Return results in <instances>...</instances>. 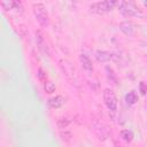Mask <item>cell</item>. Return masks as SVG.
Listing matches in <instances>:
<instances>
[{
  "label": "cell",
  "instance_id": "1",
  "mask_svg": "<svg viewBox=\"0 0 147 147\" xmlns=\"http://www.w3.org/2000/svg\"><path fill=\"white\" fill-rule=\"evenodd\" d=\"M118 7V10L124 15V16H141V11L139 10V8L130 1H119L116 5Z\"/></svg>",
  "mask_w": 147,
  "mask_h": 147
},
{
  "label": "cell",
  "instance_id": "2",
  "mask_svg": "<svg viewBox=\"0 0 147 147\" xmlns=\"http://www.w3.org/2000/svg\"><path fill=\"white\" fill-rule=\"evenodd\" d=\"M33 14L36 16V20L41 26H47L49 23L48 13L42 3H34L33 5Z\"/></svg>",
  "mask_w": 147,
  "mask_h": 147
},
{
  "label": "cell",
  "instance_id": "3",
  "mask_svg": "<svg viewBox=\"0 0 147 147\" xmlns=\"http://www.w3.org/2000/svg\"><path fill=\"white\" fill-rule=\"evenodd\" d=\"M92 130L100 140H106L109 137V130L107 125L96 118H94L92 122Z\"/></svg>",
  "mask_w": 147,
  "mask_h": 147
},
{
  "label": "cell",
  "instance_id": "4",
  "mask_svg": "<svg viewBox=\"0 0 147 147\" xmlns=\"http://www.w3.org/2000/svg\"><path fill=\"white\" fill-rule=\"evenodd\" d=\"M117 5L116 1H99V2H94L90 6L91 10L98 14H103L107 13L109 10H111L115 6Z\"/></svg>",
  "mask_w": 147,
  "mask_h": 147
},
{
  "label": "cell",
  "instance_id": "5",
  "mask_svg": "<svg viewBox=\"0 0 147 147\" xmlns=\"http://www.w3.org/2000/svg\"><path fill=\"white\" fill-rule=\"evenodd\" d=\"M103 101L107 106V108L110 111H115L117 108V98L115 93L110 88H106L103 91Z\"/></svg>",
  "mask_w": 147,
  "mask_h": 147
},
{
  "label": "cell",
  "instance_id": "6",
  "mask_svg": "<svg viewBox=\"0 0 147 147\" xmlns=\"http://www.w3.org/2000/svg\"><path fill=\"white\" fill-rule=\"evenodd\" d=\"M1 6L5 10H14L16 14L23 13V6L18 1H2Z\"/></svg>",
  "mask_w": 147,
  "mask_h": 147
},
{
  "label": "cell",
  "instance_id": "7",
  "mask_svg": "<svg viewBox=\"0 0 147 147\" xmlns=\"http://www.w3.org/2000/svg\"><path fill=\"white\" fill-rule=\"evenodd\" d=\"M119 30L125 34V36H129L131 37L134 32V25L132 22L130 21H123L119 23Z\"/></svg>",
  "mask_w": 147,
  "mask_h": 147
},
{
  "label": "cell",
  "instance_id": "8",
  "mask_svg": "<svg viewBox=\"0 0 147 147\" xmlns=\"http://www.w3.org/2000/svg\"><path fill=\"white\" fill-rule=\"evenodd\" d=\"M79 61H80V63H82L83 69H84L87 74H92V72H93V64H92V61L90 60V57H88L87 55L80 54Z\"/></svg>",
  "mask_w": 147,
  "mask_h": 147
},
{
  "label": "cell",
  "instance_id": "9",
  "mask_svg": "<svg viewBox=\"0 0 147 147\" xmlns=\"http://www.w3.org/2000/svg\"><path fill=\"white\" fill-rule=\"evenodd\" d=\"M62 105H63V98L61 95H55L48 100V106L51 108L56 109V108H60Z\"/></svg>",
  "mask_w": 147,
  "mask_h": 147
},
{
  "label": "cell",
  "instance_id": "10",
  "mask_svg": "<svg viewBox=\"0 0 147 147\" xmlns=\"http://www.w3.org/2000/svg\"><path fill=\"white\" fill-rule=\"evenodd\" d=\"M95 57L99 62H107L111 59V54L107 51H96L95 53Z\"/></svg>",
  "mask_w": 147,
  "mask_h": 147
},
{
  "label": "cell",
  "instance_id": "11",
  "mask_svg": "<svg viewBox=\"0 0 147 147\" xmlns=\"http://www.w3.org/2000/svg\"><path fill=\"white\" fill-rule=\"evenodd\" d=\"M125 101H126L129 105H134V103L138 101V95L136 94V92H129V93L125 95Z\"/></svg>",
  "mask_w": 147,
  "mask_h": 147
},
{
  "label": "cell",
  "instance_id": "12",
  "mask_svg": "<svg viewBox=\"0 0 147 147\" xmlns=\"http://www.w3.org/2000/svg\"><path fill=\"white\" fill-rule=\"evenodd\" d=\"M119 134H121V138H122L124 141H126V142H131L132 139H133V134H132V132L129 131V130H122Z\"/></svg>",
  "mask_w": 147,
  "mask_h": 147
},
{
  "label": "cell",
  "instance_id": "13",
  "mask_svg": "<svg viewBox=\"0 0 147 147\" xmlns=\"http://www.w3.org/2000/svg\"><path fill=\"white\" fill-rule=\"evenodd\" d=\"M70 122H71L70 118H68V117H61V118L57 119V126H59V129L63 130V129H65L70 124Z\"/></svg>",
  "mask_w": 147,
  "mask_h": 147
},
{
  "label": "cell",
  "instance_id": "14",
  "mask_svg": "<svg viewBox=\"0 0 147 147\" xmlns=\"http://www.w3.org/2000/svg\"><path fill=\"white\" fill-rule=\"evenodd\" d=\"M44 88H45V91L47 92V93H53L54 91H55V88H56V86H55V84L54 83H52V82H46L45 84H44Z\"/></svg>",
  "mask_w": 147,
  "mask_h": 147
},
{
  "label": "cell",
  "instance_id": "15",
  "mask_svg": "<svg viewBox=\"0 0 147 147\" xmlns=\"http://www.w3.org/2000/svg\"><path fill=\"white\" fill-rule=\"evenodd\" d=\"M37 76H38V79H39L40 82H44V84L47 82V80H46V79H47V76H46L45 71H44L41 68L38 69V71H37Z\"/></svg>",
  "mask_w": 147,
  "mask_h": 147
},
{
  "label": "cell",
  "instance_id": "16",
  "mask_svg": "<svg viewBox=\"0 0 147 147\" xmlns=\"http://www.w3.org/2000/svg\"><path fill=\"white\" fill-rule=\"evenodd\" d=\"M106 70H107V72H108V74H107V75H108V79H109V80H113L114 84H116V77H115V75H114V71H113L109 67H107Z\"/></svg>",
  "mask_w": 147,
  "mask_h": 147
},
{
  "label": "cell",
  "instance_id": "17",
  "mask_svg": "<svg viewBox=\"0 0 147 147\" xmlns=\"http://www.w3.org/2000/svg\"><path fill=\"white\" fill-rule=\"evenodd\" d=\"M61 137L63 138V139H69L70 137H71V133L70 132H61Z\"/></svg>",
  "mask_w": 147,
  "mask_h": 147
},
{
  "label": "cell",
  "instance_id": "18",
  "mask_svg": "<svg viewBox=\"0 0 147 147\" xmlns=\"http://www.w3.org/2000/svg\"><path fill=\"white\" fill-rule=\"evenodd\" d=\"M140 90H141V93L142 94L146 93V87H145V84L144 83H140Z\"/></svg>",
  "mask_w": 147,
  "mask_h": 147
},
{
  "label": "cell",
  "instance_id": "19",
  "mask_svg": "<svg viewBox=\"0 0 147 147\" xmlns=\"http://www.w3.org/2000/svg\"><path fill=\"white\" fill-rule=\"evenodd\" d=\"M114 146H115V147H122V146H121V145H118L117 142H115V144H114Z\"/></svg>",
  "mask_w": 147,
  "mask_h": 147
},
{
  "label": "cell",
  "instance_id": "20",
  "mask_svg": "<svg viewBox=\"0 0 147 147\" xmlns=\"http://www.w3.org/2000/svg\"><path fill=\"white\" fill-rule=\"evenodd\" d=\"M144 5H145V6L147 7V1H145V2H144Z\"/></svg>",
  "mask_w": 147,
  "mask_h": 147
}]
</instances>
